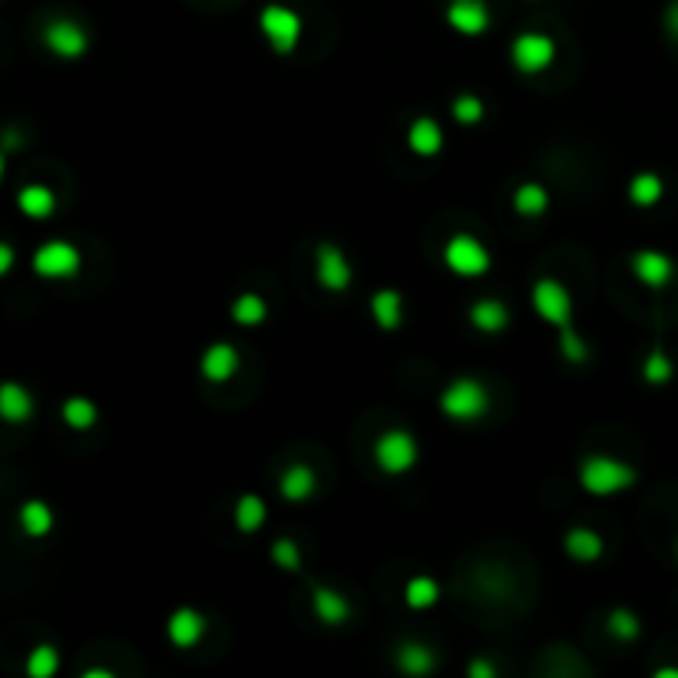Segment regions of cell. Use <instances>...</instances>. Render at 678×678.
Wrapping results in <instances>:
<instances>
[{
  "mask_svg": "<svg viewBox=\"0 0 678 678\" xmlns=\"http://www.w3.org/2000/svg\"><path fill=\"white\" fill-rule=\"evenodd\" d=\"M83 678H113V672L110 669H90V672H83Z\"/></svg>",
  "mask_w": 678,
  "mask_h": 678,
  "instance_id": "ab89813d",
  "label": "cell"
},
{
  "mask_svg": "<svg viewBox=\"0 0 678 678\" xmlns=\"http://www.w3.org/2000/svg\"><path fill=\"white\" fill-rule=\"evenodd\" d=\"M268 516V507L262 497H255V493H242L239 503H235V530L239 533H255L262 530Z\"/></svg>",
  "mask_w": 678,
  "mask_h": 678,
  "instance_id": "484cf974",
  "label": "cell"
},
{
  "mask_svg": "<svg viewBox=\"0 0 678 678\" xmlns=\"http://www.w3.org/2000/svg\"><path fill=\"white\" fill-rule=\"evenodd\" d=\"M447 24L464 37H480L490 27V7L487 0H450Z\"/></svg>",
  "mask_w": 678,
  "mask_h": 678,
  "instance_id": "8fae6325",
  "label": "cell"
},
{
  "mask_svg": "<svg viewBox=\"0 0 678 678\" xmlns=\"http://www.w3.org/2000/svg\"><path fill=\"white\" fill-rule=\"evenodd\" d=\"M665 196V182L662 176H655V172H639V176H632L629 182V202L639 209H652L659 206Z\"/></svg>",
  "mask_w": 678,
  "mask_h": 678,
  "instance_id": "cb8c5ba5",
  "label": "cell"
},
{
  "mask_svg": "<svg viewBox=\"0 0 678 678\" xmlns=\"http://www.w3.org/2000/svg\"><path fill=\"white\" fill-rule=\"evenodd\" d=\"M17 209L27 219H47V215L57 212V196L47 186H24L17 192Z\"/></svg>",
  "mask_w": 678,
  "mask_h": 678,
  "instance_id": "603a6c76",
  "label": "cell"
},
{
  "mask_svg": "<svg viewBox=\"0 0 678 678\" xmlns=\"http://www.w3.org/2000/svg\"><path fill=\"white\" fill-rule=\"evenodd\" d=\"M566 553L576 559V563H593V559L602 556L606 550V543H602V536L596 530H589V526H573V530L566 533Z\"/></svg>",
  "mask_w": 678,
  "mask_h": 678,
  "instance_id": "44dd1931",
  "label": "cell"
},
{
  "mask_svg": "<svg viewBox=\"0 0 678 678\" xmlns=\"http://www.w3.org/2000/svg\"><path fill=\"white\" fill-rule=\"evenodd\" d=\"M559 344H563V354H566V361H569V364H586V358H589L586 341L576 335L573 325L563 328V335H559Z\"/></svg>",
  "mask_w": 678,
  "mask_h": 678,
  "instance_id": "d590c367",
  "label": "cell"
},
{
  "mask_svg": "<svg viewBox=\"0 0 678 678\" xmlns=\"http://www.w3.org/2000/svg\"><path fill=\"white\" fill-rule=\"evenodd\" d=\"M0 179H4V153H0Z\"/></svg>",
  "mask_w": 678,
  "mask_h": 678,
  "instance_id": "b9f144b4",
  "label": "cell"
},
{
  "mask_svg": "<svg viewBox=\"0 0 678 678\" xmlns=\"http://www.w3.org/2000/svg\"><path fill=\"white\" fill-rule=\"evenodd\" d=\"M57 669H60V652L47 642L37 645V649L27 655V675L30 678H50V675H57Z\"/></svg>",
  "mask_w": 678,
  "mask_h": 678,
  "instance_id": "4dcf8cb0",
  "label": "cell"
},
{
  "mask_svg": "<svg viewBox=\"0 0 678 678\" xmlns=\"http://www.w3.org/2000/svg\"><path fill=\"white\" fill-rule=\"evenodd\" d=\"M397 665L407 672V675H430L437 665V655L430 649L427 642H401V649H397Z\"/></svg>",
  "mask_w": 678,
  "mask_h": 678,
  "instance_id": "7402d4cb",
  "label": "cell"
},
{
  "mask_svg": "<svg viewBox=\"0 0 678 678\" xmlns=\"http://www.w3.org/2000/svg\"><path fill=\"white\" fill-rule=\"evenodd\" d=\"M655 678H678V669H659V672H655Z\"/></svg>",
  "mask_w": 678,
  "mask_h": 678,
  "instance_id": "60d3db41",
  "label": "cell"
},
{
  "mask_svg": "<svg viewBox=\"0 0 678 678\" xmlns=\"http://www.w3.org/2000/svg\"><path fill=\"white\" fill-rule=\"evenodd\" d=\"M513 209L526 215V219L543 215L550 209V192H546L540 182H523V186H516V192H513Z\"/></svg>",
  "mask_w": 678,
  "mask_h": 678,
  "instance_id": "4316f807",
  "label": "cell"
},
{
  "mask_svg": "<svg viewBox=\"0 0 678 678\" xmlns=\"http://www.w3.org/2000/svg\"><path fill=\"white\" fill-rule=\"evenodd\" d=\"M20 530L34 536V540L47 536L53 530V510L43 500H27L24 507H20Z\"/></svg>",
  "mask_w": 678,
  "mask_h": 678,
  "instance_id": "83f0119b",
  "label": "cell"
},
{
  "mask_svg": "<svg viewBox=\"0 0 678 678\" xmlns=\"http://www.w3.org/2000/svg\"><path fill=\"white\" fill-rule=\"evenodd\" d=\"M579 483L593 497H616V493L629 490L636 483V470L626 460H616L609 454H593L579 464Z\"/></svg>",
  "mask_w": 678,
  "mask_h": 678,
  "instance_id": "6da1fadb",
  "label": "cell"
},
{
  "mask_svg": "<svg viewBox=\"0 0 678 678\" xmlns=\"http://www.w3.org/2000/svg\"><path fill=\"white\" fill-rule=\"evenodd\" d=\"M371 315L378 321L381 331H397L404 321V298L401 292H394V288H381V292H374L371 298Z\"/></svg>",
  "mask_w": 678,
  "mask_h": 678,
  "instance_id": "ffe728a7",
  "label": "cell"
},
{
  "mask_svg": "<svg viewBox=\"0 0 678 678\" xmlns=\"http://www.w3.org/2000/svg\"><path fill=\"white\" fill-rule=\"evenodd\" d=\"M229 315H232L235 325L255 328V325H262V321L268 318V301L262 295H255V292H245V295H239L232 301Z\"/></svg>",
  "mask_w": 678,
  "mask_h": 678,
  "instance_id": "d4e9b609",
  "label": "cell"
},
{
  "mask_svg": "<svg viewBox=\"0 0 678 678\" xmlns=\"http://www.w3.org/2000/svg\"><path fill=\"white\" fill-rule=\"evenodd\" d=\"M444 265L454 275H460V278H480V275L490 272L493 255H490V249L480 239L460 232V235H454V239L444 245Z\"/></svg>",
  "mask_w": 678,
  "mask_h": 678,
  "instance_id": "8992f818",
  "label": "cell"
},
{
  "mask_svg": "<svg viewBox=\"0 0 678 678\" xmlns=\"http://www.w3.org/2000/svg\"><path fill=\"white\" fill-rule=\"evenodd\" d=\"M10 268H14V249L7 242H0V278H4Z\"/></svg>",
  "mask_w": 678,
  "mask_h": 678,
  "instance_id": "f35d334b",
  "label": "cell"
},
{
  "mask_svg": "<svg viewBox=\"0 0 678 678\" xmlns=\"http://www.w3.org/2000/svg\"><path fill=\"white\" fill-rule=\"evenodd\" d=\"M510 60H513V67L520 73H530V77H536V73H543V70L553 67L556 43H553V37L536 34V30H526V34H520L513 40Z\"/></svg>",
  "mask_w": 678,
  "mask_h": 678,
  "instance_id": "52a82bcc",
  "label": "cell"
},
{
  "mask_svg": "<svg viewBox=\"0 0 678 678\" xmlns=\"http://www.w3.org/2000/svg\"><path fill=\"white\" fill-rule=\"evenodd\" d=\"M450 110H454V120L460 126H477V123H483V116H487V106H483L480 96H473V93H460Z\"/></svg>",
  "mask_w": 678,
  "mask_h": 678,
  "instance_id": "836d02e7",
  "label": "cell"
},
{
  "mask_svg": "<svg viewBox=\"0 0 678 678\" xmlns=\"http://www.w3.org/2000/svg\"><path fill=\"white\" fill-rule=\"evenodd\" d=\"M43 43H47L50 53H57L63 60H77L90 50V37H86V30L80 24H73V20H50V24L43 27Z\"/></svg>",
  "mask_w": 678,
  "mask_h": 678,
  "instance_id": "30bf717a",
  "label": "cell"
},
{
  "mask_svg": "<svg viewBox=\"0 0 678 678\" xmlns=\"http://www.w3.org/2000/svg\"><path fill=\"white\" fill-rule=\"evenodd\" d=\"M407 146H411L414 156L434 159L440 156V149H444V129H440L437 120H430V116H421V120H414L411 129H407Z\"/></svg>",
  "mask_w": 678,
  "mask_h": 678,
  "instance_id": "ac0fdd59",
  "label": "cell"
},
{
  "mask_svg": "<svg viewBox=\"0 0 678 678\" xmlns=\"http://www.w3.org/2000/svg\"><path fill=\"white\" fill-rule=\"evenodd\" d=\"M315 275L325 292H348L354 282V268L348 262V255L331 242H321L315 249Z\"/></svg>",
  "mask_w": 678,
  "mask_h": 678,
  "instance_id": "9c48e42d",
  "label": "cell"
},
{
  "mask_svg": "<svg viewBox=\"0 0 678 678\" xmlns=\"http://www.w3.org/2000/svg\"><path fill=\"white\" fill-rule=\"evenodd\" d=\"M166 632H169V642L176 645V649H192V645H196L202 636H206V619H202V612H199V609L179 606V609L169 616Z\"/></svg>",
  "mask_w": 678,
  "mask_h": 678,
  "instance_id": "5bb4252c",
  "label": "cell"
},
{
  "mask_svg": "<svg viewBox=\"0 0 678 678\" xmlns=\"http://www.w3.org/2000/svg\"><path fill=\"white\" fill-rule=\"evenodd\" d=\"M632 272L645 285V288H665L675 278V262L665 252H655V249H642L632 255Z\"/></svg>",
  "mask_w": 678,
  "mask_h": 678,
  "instance_id": "7c38bea8",
  "label": "cell"
},
{
  "mask_svg": "<svg viewBox=\"0 0 678 678\" xmlns=\"http://www.w3.org/2000/svg\"><path fill=\"white\" fill-rule=\"evenodd\" d=\"M315 490H318V477L315 470L305 464H292L278 477V493H282L288 503H305L315 497Z\"/></svg>",
  "mask_w": 678,
  "mask_h": 678,
  "instance_id": "d6986e66",
  "label": "cell"
},
{
  "mask_svg": "<svg viewBox=\"0 0 678 678\" xmlns=\"http://www.w3.org/2000/svg\"><path fill=\"white\" fill-rule=\"evenodd\" d=\"M311 609H315V616L325 622L328 629L344 626V622L351 619V602L344 599L338 589H331L325 583L311 586Z\"/></svg>",
  "mask_w": 678,
  "mask_h": 678,
  "instance_id": "9a60e30c",
  "label": "cell"
},
{
  "mask_svg": "<svg viewBox=\"0 0 678 678\" xmlns=\"http://www.w3.org/2000/svg\"><path fill=\"white\" fill-rule=\"evenodd\" d=\"M272 559H275V566L285 569V573H298L301 569V550L295 540H275Z\"/></svg>",
  "mask_w": 678,
  "mask_h": 678,
  "instance_id": "e575fe53",
  "label": "cell"
},
{
  "mask_svg": "<svg viewBox=\"0 0 678 678\" xmlns=\"http://www.w3.org/2000/svg\"><path fill=\"white\" fill-rule=\"evenodd\" d=\"M30 417H34V394L17 381L0 384V421L24 424V421H30Z\"/></svg>",
  "mask_w": 678,
  "mask_h": 678,
  "instance_id": "2e32d148",
  "label": "cell"
},
{
  "mask_svg": "<svg viewBox=\"0 0 678 678\" xmlns=\"http://www.w3.org/2000/svg\"><path fill=\"white\" fill-rule=\"evenodd\" d=\"M437 599H440L437 579H430V576H414V579H407V586H404V602H407L411 609H430V606H437Z\"/></svg>",
  "mask_w": 678,
  "mask_h": 678,
  "instance_id": "f1b7e54d",
  "label": "cell"
},
{
  "mask_svg": "<svg viewBox=\"0 0 678 678\" xmlns=\"http://www.w3.org/2000/svg\"><path fill=\"white\" fill-rule=\"evenodd\" d=\"M60 414H63V424L73 430H90L96 424V417H100L96 414V404L86 401V397H67L60 407Z\"/></svg>",
  "mask_w": 678,
  "mask_h": 678,
  "instance_id": "f546056e",
  "label": "cell"
},
{
  "mask_svg": "<svg viewBox=\"0 0 678 678\" xmlns=\"http://www.w3.org/2000/svg\"><path fill=\"white\" fill-rule=\"evenodd\" d=\"M672 374H675V368H672V358L665 354V348H652L649 358H645L642 378L649 384H655V387H662V384L672 381Z\"/></svg>",
  "mask_w": 678,
  "mask_h": 678,
  "instance_id": "1f68e13d",
  "label": "cell"
},
{
  "mask_svg": "<svg viewBox=\"0 0 678 678\" xmlns=\"http://www.w3.org/2000/svg\"><path fill=\"white\" fill-rule=\"evenodd\" d=\"M83 258L77 252V245L63 242V239H53V242H43L40 249L34 252V272L40 278H50V282H63V278H73L80 272Z\"/></svg>",
  "mask_w": 678,
  "mask_h": 678,
  "instance_id": "ba28073f",
  "label": "cell"
},
{
  "mask_svg": "<svg viewBox=\"0 0 678 678\" xmlns=\"http://www.w3.org/2000/svg\"><path fill=\"white\" fill-rule=\"evenodd\" d=\"M440 411H444L447 421H457V424L480 421V417L490 411V391H487V384L477 381V378H457V381H450L447 391L440 394Z\"/></svg>",
  "mask_w": 678,
  "mask_h": 678,
  "instance_id": "7a4b0ae2",
  "label": "cell"
},
{
  "mask_svg": "<svg viewBox=\"0 0 678 678\" xmlns=\"http://www.w3.org/2000/svg\"><path fill=\"white\" fill-rule=\"evenodd\" d=\"M199 371H202V378H206V381L225 384L229 378L239 374V351H235L229 341H215V344H209L206 351H202Z\"/></svg>",
  "mask_w": 678,
  "mask_h": 678,
  "instance_id": "4fadbf2b",
  "label": "cell"
},
{
  "mask_svg": "<svg viewBox=\"0 0 678 678\" xmlns=\"http://www.w3.org/2000/svg\"><path fill=\"white\" fill-rule=\"evenodd\" d=\"M665 30L678 40V0H672L669 10H665Z\"/></svg>",
  "mask_w": 678,
  "mask_h": 678,
  "instance_id": "74e56055",
  "label": "cell"
},
{
  "mask_svg": "<svg viewBox=\"0 0 678 678\" xmlns=\"http://www.w3.org/2000/svg\"><path fill=\"white\" fill-rule=\"evenodd\" d=\"M467 675H470V678H493V675H497V669H493L490 662H483V659H473V662L467 665Z\"/></svg>",
  "mask_w": 678,
  "mask_h": 678,
  "instance_id": "8d00e7d4",
  "label": "cell"
},
{
  "mask_svg": "<svg viewBox=\"0 0 678 678\" xmlns=\"http://www.w3.org/2000/svg\"><path fill=\"white\" fill-rule=\"evenodd\" d=\"M467 318L473 328L483 331V335H500V331L510 325V308H507V301H500V298H480L470 305Z\"/></svg>",
  "mask_w": 678,
  "mask_h": 678,
  "instance_id": "e0dca14e",
  "label": "cell"
},
{
  "mask_svg": "<svg viewBox=\"0 0 678 678\" xmlns=\"http://www.w3.org/2000/svg\"><path fill=\"white\" fill-rule=\"evenodd\" d=\"M417 457H421V447H417V440L411 430H384L378 437V444H374V460H378V467L384 473H391V477H401V473L414 470Z\"/></svg>",
  "mask_w": 678,
  "mask_h": 678,
  "instance_id": "277c9868",
  "label": "cell"
},
{
  "mask_svg": "<svg viewBox=\"0 0 678 678\" xmlns=\"http://www.w3.org/2000/svg\"><path fill=\"white\" fill-rule=\"evenodd\" d=\"M606 629H609V636H616V639H622V642H632L642 632V626H639V616L632 609H612L609 612V622H606Z\"/></svg>",
  "mask_w": 678,
  "mask_h": 678,
  "instance_id": "d6a6232c",
  "label": "cell"
},
{
  "mask_svg": "<svg viewBox=\"0 0 678 678\" xmlns=\"http://www.w3.org/2000/svg\"><path fill=\"white\" fill-rule=\"evenodd\" d=\"M258 30H262V37L275 53H295L301 34H305V24H301L298 10L285 4H268L258 14Z\"/></svg>",
  "mask_w": 678,
  "mask_h": 678,
  "instance_id": "3957f363",
  "label": "cell"
},
{
  "mask_svg": "<svg viewBox=\"0 0 678 678\" xmlns=\"http://www.w3.org/2000/svg\"><path fill=\"white\" fill-rule=\"evenodd\" d=\"M530 301L546 325H553L559 331L573 325V295H569V288L559 282V278H536Z\"/></svg>",
  "mask_w": 678,
  "mask_h": 678,
  "instance_id": "5b68a950",
  "label": "cell"
}]
</instances>
